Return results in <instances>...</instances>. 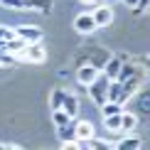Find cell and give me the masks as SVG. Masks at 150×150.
Masks as SVG:
<instances>
[{
  "label": "cell",
  "mask_w": 150,
  "mask_h": 150,
  "mask_svg": "<svg viewBox=\"0 0 150 150\" xmlns=\"http://www.w3.org/2000/svg\"><path fill=\"white\" fill-rule=\"evenodd\" d=\"M108 76H106V74H101V71H98L96 74V79H93L91 81V84H89V93H91V98H93V103H98V106H101L103 101H106V89H108Z\"/></svg>",
  "instance_id": "obj_1"
},
{
  "label": "cell",
  "mask_w": 150,
  "mask_h": 150,
  "mask_svg": "<svg viewBox=\"0 0 150 150\" xmlns=\"http://www.w3.org/2000/svg\"><path fill=\"white\" fill-rule=\"evenodd\" d=\"M45 57H47V49H45V45H42V40L40 42H27L25 45V49H22V54H20V59H25V62H45Z\"/></svg>",
  "instance_id": "obj_2"
},
{
  "label": "cell",
  "mask_w": 150,
  "mask_h": 150,
  "mask_svg": "<svg viewBox=\"0 0 150 150\" xmlns=\"http://www.w3.org/2000/svg\"><path fill=\"white\" fill-rule=\"evenodd\" d=\"M74 27H76V32H81V35L93 32V30H96V22H93L91 12H81L76 20H74Z\"/></svg>",
  "instance_id": "obj_3"
},
{
  "label": "cell",
  "mask_w": 150,
  "mask_h": 150,
  "mask_svg": "<svg viewBox=\"0 0 150 150\" xmlns=\"http://www.w3.org/2000/svg\"><path fill=\"white\" fill-rule=\"evenodd\" d=\"M15 35L22 37L25 42H40V40H42V30L35 27V25H22V27L15 30Z\"/></svg>",
  "instance_id": "obj_4"
},
{
  "label": "cell",
  "mask_w": 150,
  "mask_h": 150,
  "mask_svg": "<svg viewBox=\"0 0 150 150\" xmlns=\"http://www.w3.org/2000/svg\"><path fill=\"white\" fill-rule=\"evenodd\" d=\"M93 22H96V27H103V25H108L111 20H113V10L108 8V5H101V8H96L91 12Z\"/></svg>",
  "instance_id": "obj_5"
},
{
  "label": "cell",
  "mask_w": 150,
  "mask_h": 150,
  "mask_svg": "<svg viewBox=\"0 0 150 150\" xmlns=\"http://www.w3.org/2000/svg\"><path fill=\"white\" fill-rule=\"evenodd\" d=\"M96 74H98V69H96V67H93V64H86V67H81V69L76 71V79H79L84 86H89L91 81L96 79Z\"/></svg>",
  "instance_id": "obj_6"
},
{
  "label": "cell",
  "mask_w": 150,
  "mask_h": 150,
  "mask_svg": "<svg viewBox=\"0 0 150 150\" xmlns=\"http://www.w3.org/2000/svg\"><path fill=\"white\" fill-rule=\"evenodd\" d=\"M62 111H64L67 116H76L79 113V98L71 96V93H64V101H62Z\"/></svg>",
  "instance_id": "obj_7"
},
{
  "label": "cell",
  "mask_w": 150,
  "mask_h": 150,
  "mask_svg": "<svg viewBox=\"0 0 150 150\" xmlns=\"http://www.w3.org/2000/svg\"><path fill=\"white\" fill-rule=\"evenodd\" d=\"M76 121L74 118H69V123H64V126H59V138L64 140V143H71V140H76Z\"/></svg>",
  "instance_id": "obj_8"
},
{
  "label": "cell",
  "mask_w": 150,
  "mask_h": 150,
  "mask_svg": "<svg viewBox=\"0 0 150 150\" xmlns=\"http://www.w3.org/2000/svg\"><path fill=\"white\" fill-rule=\"evenodd\" d=\"M3 45H5V49H8V52H12L15 57H20V54H22V49H25V45H27V42H25L22 37H17V35H15L12 40L3 42Z\"/></svg>",
  "instance_id": "obj_9"
},
{
  "label": "cell",
  "mask_w": 150,
  "mask_h": 150,
  "mask_svg": "<svg viewBox=\"0 0 150 150\" xmlns=\"http://www.w3.org/2000/svg\"><path fill=\"white\" fill-rule=\"evenodd\" d=\"M121 64H123L121 59H106V62H103V67H101V74H106L108 79H116L118 69H121Z\"/></svg>",
  "instance_id": "obj_10"
},
{
  "label": "cell",
  "mask_w": 150,
  "mask_h": 150,
  "mask_svg": "<svg viewBox=\"0 0 150 150\" xmlns=\"http://www.w3.org/2000/svg\"><path fill=\"white\" fill-rule=\"evenodd\" d=\"M121 113H123V111H121ZM121 113H111V116H103L106 130H111V133H118V130H121Z\"/></svg>",
  "instance_id": "obj_11"
},
{
  "label": "cell",
  "mask_w": 150,
  "mask_h": 150,
  "mask_svg": "<svg viewBox=\"0 0 150 150\" xmlns=\"http://www.w3.org/2000/svg\"><path fill=\"white\" fill-rule=\"evenodd\" d=\"M74 130H76V138H91L93 135V126L89 121H76V128Z\"/></svg>",
  "instance_id": "obj_12"
},
{
  "label": "cell",
  "mask_w": 150,
  "mask_h": 150,
  "mask_svg": "<svg viewBox=\"0 0 150 150\" xmlns=\"http://www.w3.org/2000/svg\"><path fill=\"white\" fill-rule=\"evenodd\" d=\"M135 123H138V118H135L133 113H126V111L121 113V130L123 133H126V130H133Z\"/></svg>",
  "instance_id": "obj_13"
},
{
  "label": "cell",
  "mask_w": 150,
  "mask_h": 150,
  "mask_svg": "<svg viewBox=\"0 0 150 150\" xmlns=\"http://www.w3.org/2000/svg\"><path fill=\"white\" fill-rule=\"evenodd\" d=\"M138 148H140V140L133 138V135H130V138H123L118 143V150H138Z\"/></svg>",
  "instance_id": "obj_14"
},
{
  "label": "cell",
  "mask_w": 150,
  "mask_h": 150,
  "mask_svg": "<svg viewBox=\"0 0 150 150\" xmlns=\"http://www.w3.org/2000/svg\"><path fill=\"white\" fill-rule=\"evenodd\" d=\"M10 64H15V54L8 52L5 45H0V67H10Z\"/></svg>",
  "instance_id": "obj_15"
},
{
  "label": "cell",
  "mask_w": 150,
  "mask_h": 150,
  "mask_svg": "<svg viewBox=\"0 0 150 150\" xmlns=\"http://www.w3.org/2000/svg\"><path fill=\"white\" fill-rule=\"evenodd\" d=\"M52 118H54V126L59 128V126H64V123H69V118H71V116H67L62 108H54V111H52Z\"/></svg>",
  "instance_id": "obj_16"
},
{
  "label": "cell",
  "mask_w": 150,
  "mask_h": 150,
  "mask_svg": "<svg viewBox=\"0 0 150 150\" xmlns=\"http://www.w3.org/2000/svg\"><path fill=\"white\" fill-rule=\"evenodd\" d=\"M135 74V69L130 64H121V69H118V74H116V81H126L128 76H133Z\"/></svg>",
  "instance_id": "obj_17"
},
{
  "label": "cell",
  "mask_w": 150,
  "mask_h": 150,
  "mask_svg": "<svg viewBox=\"0 0 150 150\" xmlns=\"http://www.w3.org/2000/svg\"><path fill=\"white\" fill-rule=\"evenodd\" d=\"M62 101H64V91H62V89H54L52 98H49V103H52V111H54V108H62Z\"/></svg>",
  "instance_id": "obj_18"
},
{
  "label": "cell",
  "mask_w": 150,
  "mask_h": 150,
  "mask_svg": "<svg viewBox=\"0 0 150 150\" xmlns=\"http://www.w3.org/2000/svg\"><path fill=\"white\" fill-rule=\"evenodd\" d=\"M0 5L12 8V10H25V0H0Z\"/></svg>",
  "instance_id": "obj_19"
},
{
  "label": "cell",
  "mask_w": 150,
  "mask_h": 150,
  "mask_svg": "<svg viewBox=\"0 0 150 150\" xmlns=\"http://www.w3.org/2000/svg\"><path fill=\"white\" fill-rule=\"evenodd\" d=\"M89 148L91 150H108V143H106V140H96L91 135V138H89Z\"/></svg>",
  "instance_id": "obj_20"
},
{
  "label": "cell",
  "mask_w": 150,
  "mask_h": 150,
  "mask_svg": "<svg viewBox=\"0 0 150 150\" xmlns=\"http://www.w3.org/2000/svg\"><path fill=\"white\" fill-rule=\"evenodd\" d=\"M15 37V30H10V27H0V45L3 42H8V40H12Z\"/></svg>",
  "instance_id": "obj_21"
},
{
  "label": "cell",
  "mask_w": 150,
  "mask_h": 150,
  "mask_svg": "<svg viewBox=\"0 0 150 150\" xmlns=\"http://www.w3.org/2000/svg\"><path fill=\"white\" fill-rule=\"evenodd\" d=\"M123 3H126L128 8H135V3H138V0H123Z\"/></svg>",
  "instance_id": "obj_22"
},
{
  "label": "cell",
  "mask_w": 150,
  "mask_h": 150,
  "mask_svg": "<svg viewBox=\"0 0 150 150\" xmlns=\"http://www.w3.org/2000/svg\"><path fill=\"white\" fill-rule=\"evenodd\" d=\"M103 3H106V5H111V3H116V0H103Z\"/></svg>",
  "instance_id": "obj_23"
},
{
  "label": "cell",
  "mask_w": 150,
  "mask_h": 150,
  "mask_svg": "<svg viewBox=\"0 0 150 150\" xmlns=\"http://www.w3.org/2000/svg\"><path fill=\"white\" fill-rule=\"evenodd\" d=\"M81 3H93V0H81Z\"/></svg>",
  "instance_id": "obj_24"
}]
</instances>
